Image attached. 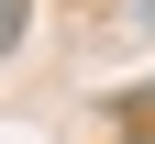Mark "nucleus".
Masks as SVG:
<instances>
[{
	"instance_id": "1",
	"label": "nucleus",
	"mask_w": 155,
	"mask_h": 144,
	"mask_svg": "<svg viewBox=\"0 0 155 144\" xmlns=\"http://www.w3.org/2000/svg\"><path fill=\"white\" fill-rule=\"evenodd\" d=\"M11 33H22V0H0V45H11Z\"/></svg>"
},
{
	"instance_id": "2",
	"label": "nucleus",
	"mask_w": 155,
	"mask_h": 144,
	"mask_svg": "<svg viewBox=\"0 0 155 144\" xmlns=\"http://www.w3.org/2000/svg\"><path fill=\"white\" fill-rule=\"evenodd\" d=\"M144 144H155V133H144Z\"/></svg>"
}]
</instances>
